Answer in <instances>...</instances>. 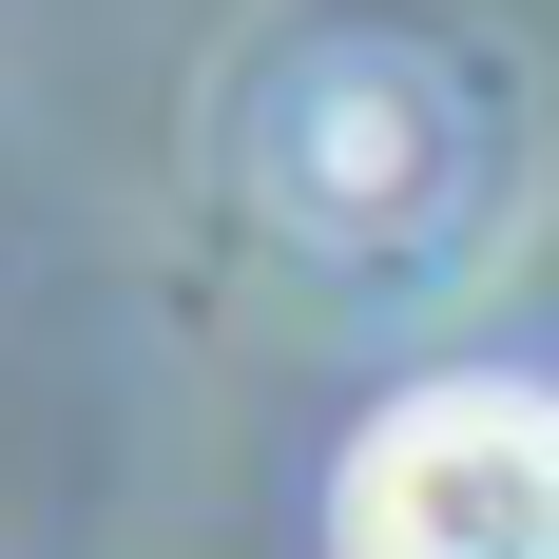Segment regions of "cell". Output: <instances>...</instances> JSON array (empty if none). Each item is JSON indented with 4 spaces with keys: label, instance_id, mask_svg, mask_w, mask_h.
I'll use <instances>...</instances> for the list:
<instances>
[{
    "label": "cell",
    "instance_id": "obj_1",
    "mask_svg": "<svg viewBox=\"0 0 559 559\" xmlns=\"http://www.w3.org/2000/svg\"><path fill=\"white\" fill-rule=\"evenodd\" d=\"M329 540L347 559H559V405L540 386H425L405 425H367Z\"/></svg>",
    "mask_w": 559,
    "mask_h": 559
}]
</instances>
